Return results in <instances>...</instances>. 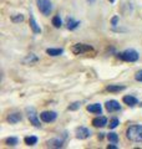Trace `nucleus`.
Segmentation results:
<instances>
[{
	"mask_svg": "<svg viewBox=\"0 0 142 149\" xmlns=\"http://www.w3.org/2000/svg\"><path fill=\"white\" fill-rule=\"evenodd\" d=\"M126 137L132 142H142V125H131L126 132Z\"/></svg>",
	"mask_w": 142,
	"mask_h": 149,
	"instance_id": "obj_1",
	"label": "nucleus"
},
{
	"mask_svg": "<svg viewBox=\"0 0 142 149\" xmlns=\"http://www.w3.org/2000/svg\"><path fill=\"white\" fill-rule=\"evenodd\" d=\"M138 52L134 49H129V50H125L124 52L118 54V58L124 60V61H127V62H136L138 60Z\"/></svg>",
	"mask_w": 142,
	"mask_h": 149,
	"instance_id": "obj_2",
	"label": "nucleus"
},
{
	"mask_svg": "<svg viewBox=\"0 0 142 149\" xmlns=\"http://www.w3.org/2000/svg\"><path fill=\"white\" fill-rule=\"evenodd\" d=\"M71 51L75 55H82L86 52H91V51H93V49H92V46L86 45V44H75L71 47Z\"/></svg>",
	"mask_w": 142,
	"mask_h": 149,
	"instance_id": "obj_3",
	"label": "nucleus"
},
{
	"mask_svg": "<svg viewBox=\"0 0 142 149\" xmlns=\"http://www.w3.org/2000/svg\"><path fill=\"white\" fill-rule=\"evenodd\" d=\"M37 8H39L40 13H42L44 15H50L51 10H53V5H51L50 0H37Z\"/></svg>",
	"mask_w": 142,
	"mask_h": 149,
	"instance_id": "obj_4",
	"label": "nucleus"
},
{
	"mask_svg": "<svg viewBox=\"0 0 142 149\" xmlns=\"http://www.w3.org/2000/svg\"><path fill=\"white\" fill-rule=\"evenodd\" d=\"M26 114H27V118H29V120H30V123L31 124H34L35 127H37V128H40V120H39V118H37V114H36V111H35V108L34 107H26Z\"/></svg>",
	"mask_w": 142,
	"mask_h": 149,
	"instance_id": "obj_5",
	"label": "nucleus"
},
{
	"mask_svg": "<svg viewBox=\"0 0 142 149\" xmlns=\"http://www.w3.org/2000/svg\"><path fill=\"white\" fill-rule=\"evenodd\" d=\"M56 117H58V114H56V112H54V111H45L40 114L41 120L42 122H46V123L54 122V120L56 119Z\"/></svg>",
	"mask_w": 142,
	"mask_h": 149,
	"instance_id": "obj_6",
	"label": "nucleus"
},
{
	"mask_svg": "<svg viewBox=\"0 0 142 149\" xmlns=\"http://www.w3.org/2000/svg\"><path fill=\"white\" fill-rule=\"evenodd\" d=\"M105 107H106V109H107L108 112H115V111H120V109H121L120 103H118L117 101H115V100L107 101L106 104H105Z\"/></svg>",
	"mask_w": 142,
	"mask_h": 149,
	"instance_id": "obj_7",
	"label": "nucleus"
},
{
	"mask_svg": "<svg viewBox=\"0 0 142 149\" xmlns=\"http://www.w3.org/2000/svg\"><path fill=\"white\" fill-rule=\"evenodd\" d=\"M90 134H91V132H90L87 128H85V127H79L76 129V137L79 139H86Z\"/></svg>",
	"mask_w": 142,
	"mask_h": 149,
	"instance_id": "obj_8",
	"label": "nucleus"
},
{
	"mask_svg": "<svg viewBox=\"0 0 142 149\" xmlns=\"http://www.w3.org/2000/svg\"><path fill=\"white\" fill-rule=\"evenodd\" d=\"M21 119H22V116L19 113V112H14V113H10V114L8 116V118H6L8 122L11 123V124H15L18 122H20Z\"/></svg>",
	"mask_w": 142,
	"mask_h": 149,
	"instance_id": "obj_9",
	"label": "nucleus"
},
{
	"mask_svg": "<svg viewBox=\"0 0 142 149\" xmlns=\"http://www.w3.org/2000/svg\"><path fill=\"white\" fill-rule=\"evenodd\" d=\"M92 124L97 128L98 127H105V125L107 124V118L103 117V116H101V117H96L92 120Z\"/></svg>",
	"mask_w": 142,
	"mask_h": 149,
	"instance_id": "obj_10",
	"label": "nucleus"
},
{
	"mask_svg": "<svg viewBox=\"0 0 142 149\" xmlns=\"http://www.w3.org/2000/svg\"><path fill=\"white\" fill-rule=\"evenodd\" d=\"M30 27L32 29V31H34L35 34H40V32H41V29H40V26L37 25V22L35 21L34 16H32V14H30Z\"/></svg>",
	"mask_w": 142,
	"mask_h": 149,
	"instance_id": "obj_11",
	"label": "nucleus"
},
{
	"mask_svg": "<svg viewBox=\"0 0 142 149\" xmlns=\"http://www.w3.org/2000/svg\"><path fill=\"white\" fill-rule=\"evenodd\" d=\"M122 101H124V103H126L127 106H131V107L136 106V104H137V102H138L136 97H134V96H125Z\"/></svg>",
	"mask_w": 142,
	"mask_h": 149,
	"instance_id": "obj_12",
	"label": "nucleus"
},
{
	"mask_svg": "<svg viewBox=\"0 0 142 149\" xmlns=\"http://www.w3.org/2000/svg\"><path fill=\"white\" fill-rule=\"evenodd\" d=\"M86 109H87L89 112H91V113H100V114H101V111H102L101 104H100V103L90 104V106H87V107H86Z\"/></svg>",
	"mask_w": 142,
	"mask_h": 149,
	"instance_id": "obj_13",
	"label": "nucleus"
},
{
	"mask_svg": "<svg viewBox=\"0 0 142 149\" xmlns=\"http://www.w3.org/2000/svg\"><path fill=\"white\" fill-rule=\"evenodd\" d=\"M39 61V58L36 57V56L34 54H30V55H27L25 58H24V63H26V65H32V63H35Z\"/></svg>",
	"mask_w": 142,
	"mask_h": 149,
	"instance_id": "obj_14",
	"label": "nucleus"
},
{
	"mask_svg": "<svg viewBox=\"0 0 142 149\" xmlns=\"http://www.w3.org/2000/svg\"><path fill=\"white\" fill-rule=\"evenodd\" d=\"M47 146H49V147H54V148H61V147H63V141L59 139V138L51 139V141L47 142Z\"/></svg>",
	"mask_w": 142,
	"mask_h": 149,
	"instance_id": "obj_15",
	"label": "nucleus"
},
{
	"mask_svg": "<svg viewBox=\"0 0 142 149\" xmlns=\"http://www.w3.org/2000/svg\"><path fill=\"white\" fill-rule=\"evenodd\" d=\"M125 88H126L125 86H120V85H110V86H107V91H108V92H112V93H115V92L124 91Z\"/></svg>",
	"mask_w": 142,
	"mask_h": 149,
	"instance_id": "obj_16",
	"label": "nucleus"
},
{
	"mask_svg": "<svg viewBox=\"0 0 142 149\" xmlns=\"http://www.w3.org/2000/svg\"><path fill=\"white\" fill-rule=\"evenodd\" d=\"M79 25H80L79 21L74 20L72 17H67V29H69V30H75Z\"/></svg>",
	"mask_w": 142,
	"mask_h": 149,
	"instance_id": "obj_17",
	"label": "nucleus"
},
{
	"mask_svg": "<svg viewBox=\"0 0 142 149\" xmlns=\"http://www.w3.org/2000/svg\"><path fill=\"white\" fill-rule=\"evenodd\" d=\"M63 52H64L63 49H47L46 50V54L50 56H60Z\"/></svg>",
	"mask_w": 142,
	"mask_h": 149,
	"instance_id": "obj_18",
	"label": "nucleus"
},
{
	"mask_svg": "<svg viewBox=\"0 0 142 149\" xmlns=\"http://www.w3.org/2000/svg\"><path fill=\"white\" fill-rule=\"evenodd\" d=\"M24 142H25V144H27V146H34V144L37 143V138L31 136V137H26L25 139H24Z\"/></svg>",
	"mask_w": 142,
	"mask_h": 149,
	"instance_id": "obj_19",
	"label": "nucleus"
},
{
	"mask_svg": "<svg viewBox=\"0 0 142 149\" xmlns=\"http://www.w3.org/2000/svg\"><path fill=\"white\" fill-rule=\"evenodd\" d=\"M107 139L111 143H117L118 142V136H117L116 133H108L107 134Z\"/></svg>",
	"mask_w": 142,
	"mask_h": 149,
	"instance_id": "obj_20",
	"label": "nucleus"
},
{
	"mask_svg": "<svg viewBox=\"0 0 142 149\" xmlns=\"http://www.w3.org/2000/svg\"><path fill=\"white\" fill-rule=\"evenodd\" d=\"M18 138H15V137H9V138H6V141H5V143L8 144V146H16L18 144Z\"/></svg>",
	"mask_w": 142,
	"mask_h": 149,
	"instance_id": "obj_21",
	"label": "nucleus"
},
{
	"mask_svg": "<svg viewBox=\"0 0 142 149\" xmlns=\"http://www.w3.org/2000/svg\"><path fill=\"white\" fill-rule=\"evenodd\" d=\"M53 25L55 27H60L61 26V19H60V16H54L53 17Z\"/></svg>",
	"mask_w": 142,
	"mask_h": 149,
	"instance_id": "obj_22",
	"label": "nucleus"
},
{
	"mask_svg": "<svg viewBox=\"0 0 142 149\" xmlns=\"http://www.w3.org/2000/svg\"><path fill=\"white\" fill-rule=\"evenodd\" d=\"M11 21L13 22H21V21H24V16L21 15H14L13 17H11Z\"/></svg>",
	"mask_w": 142,
	"mask_h": 149,
	"instance_id": "obj_23",
	"label": "nucleus"
},
{
	"mask_svg": "<svg viewBox=\"0 0 142 149\" xmlns=\"http://www.w3.org/2000/svg\"><path fill=\"white\" fill-rule=\"evenodd\" d=\"M80 106H81V103H80V102H74L72 104H70L69 109H70V111H76L77 108H80Z\"/></svg>",
	"mask_w": 142,
	"mask_h": 149,
	"instance_id": "obj_24",
	"label": "nucleus"
},
{
	"mask_svg": "<svg viewBox=\"0 0 142 149\" xmlns=\"http://www.w3.org/2000/svg\"><path fill=\"white\" fill-rule=\"evenodd\" d=\"M117 125H118V119L117 118H112L111 122H110V128L111 129H115Z\"/></svg>",
	"mask_w": 142,
	"mask_h": 149,
	"instance_id": "obj_25",
	"label": "nucleus"
},
{
	"mask_svg": "<svg viewBox=\"0 0 142 149\" xmlns=\"http://www.w3.org/2000/svg\"><path fill=\"white\" fill-rule=\"evenodd\" d=\"M135 80L138 81V82H142V70H140L138 72H136L135 74Z\"/></svg>",
	"mask_w": 142,
	"mask_h": 149,
	"instance_id": "obj_26",
	"label": "nucleus"
},
{
	"mask_svg": "<svg viewBox=\"0 0 142 149\" xmlns=\"http://www.w3.org/2000/svg\"><path fill=\"white\" fill-rule=\"evenodd\" d=\"M117 21H118V17H117V16H113V17H112V20H111L112 25H113V26H116V25H117Z\"/></svg>",
	"mask_w": 142,
	"mask_h": 149,
	"instance_id": "obj_27",
	"label": "nucleus"
},
{
	"mask_svg": "<svg viewBox=\"0 0 142 149\" xmlns=\"http://www.w3.org/2000/svg\"><path fill=\"white\" fill-rule=\"evenodd\" d=\"M108 149H116V146H108Z\"/></svg>",
	"mask_w": 142,
	"mask_h": 149,
	"instance_id": "obj_28",
	"label": "nucleus"
},
{
	"mask_svg": "<svg viewBox=\"0 0 142 149\" xmlns=\"http://www.w3.org/2000/svg\"><path fill=\"white\" fill-rule=\"evenodd\" d=\"M89 1H90V3H93V1H95V0H89Z\"/></svg>",
	"mask_w": 142,
	"mask_h": 149,
	"instance_id": "obj_29",
	"label": "nucleus"
},
{
	"mask_svg": "<svg viewBox=\"0 0 142 149\" xmlns=\"http://www.w3.org/2000/svg\"><path fill=\"white\" fill-rule=\"evenodd\" d=\"M110 1H111V3H113V1H115V0H110Z\"/></svg>",
	"mask_w": 142,
	"mask_h": 149,
	"instance_id": "obj_30",
	"label": "nucleus"
}]
</instances>
